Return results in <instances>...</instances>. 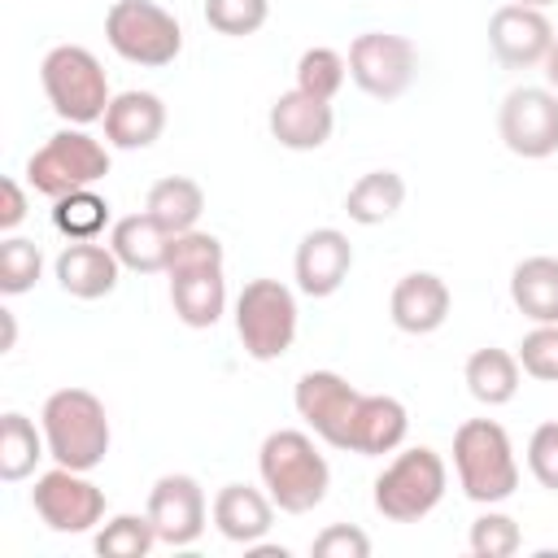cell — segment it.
<instances>
[{
	"label": "cell",
	"mask_w": 558,
	"mask_h": 558,
	"mask_svg": "<svg viewBox=\"0 0 558 558\" xmlns=\"http://www.w3.org/2000/svg\"><path fill=\"white\" fill-rule=\"evenodd\" d=\"M405 205V179L397 170H366L349 192H344V214L357 227H379L388 218H397V209Z\"/></svg>",
	"instance_id": "4316f807"
},
{
	"label": "cell",
	"mask_w": 558,
	"mask_h": 558,
	"mask_svg": "<svg viewBox=\"0 0 558 558\" xmlns=\"http://www.w3.org/2000/svg\"><path fill=\"white\" fill-rule=\"evenodd\" d=\"M170 240L174 235L153 214H126L109 227V248L118 253L122 270H135V275H166Z\"/></svg>",
	"instance_id": "603a6c76"
},
{
	"label": "cell",
	"mask_w": 558,
	"mask_h": 558,
	"mask_svg": "<svg viewBox=\"0 0 558 558\" xmlns=\"http://www.w3.org/2000/svg\"><path fill=\"white\" fill-rule=\"evenodd\" d=\"M109 48L144 70H161L183 52V26L157 0H113L105 13Z\"/></svg>",
	"instance_id": "ba28073f"
},
{
	"label": "cell",
	"mask_w": 558,
	"mask_h": 558,
	"mask_svg": "<svg viewBox=\"0 0 558 558\" xmlns=\"http://www.w3.org/2000/svg\"><path fill=\"white\" fill-rule=\"evenodd\" d=\"M52 227L65 240H96L109 227V201L96 187H78L52 201Z\"/></svg>",
	"instance_id": "f1b7e54d"
},
{
	"label": "cell",
	"mask_w": 558,
	"mask_h": 558,
	"mask_svg": "<svg viewBox=\"0 0 558 558\" xmlns=\"http://www.w3.org/2000/svg\"><path fill=\"white\" fill-rule=\"evenodd\" d=\"M257 475L283 514H310L314 506H323V497L331 488V466L318 453L314 436L301 427H279L262 440Z\"/></svg>",
	"instance_id": "7a4b0ae2"
},
{
	"label": "cell",
	"mask_w": 558,
	"mask_h": 558,
	"mask_svg": "<svg viewBox=\"0 0 558 558\" xmlns=\"http://www.w3.org/2000/svg\"><path fill=\"white\" fill-rule=\"evenodd\" d=\"M453 471L458 488L475 506H497L519 488V458L510 432L497 418H466L453 432Z\"/></svg>",
	"instance_id": "277c9868"
},
{
	"label": "cell",
	"mask_w": 558,
	"mask_h": 558,
	"mask_svg": "<svg viewBox=\"0 0 558 558\" xmlns=\"http://www.w3.org/2000/svg\"><path fill=\"white\" fill-rule=\"evenodd\" d=\"M44 275V253L35 240L26 235H4L0 240V292L4 296H22L39 283Z\"/></svg>",
	"instance_id": "1f68e13d"
},
{
	"label": "cell",
	"mask_w": 558,
	"mask_h": 558,
	"mask_svg": "<svg viewBox=\"0 0 558 558\" xmlns=\"http://www.w3.org/2000/svg\"><path fill=\"white\" fill-rule=\"evenodd\" d=\"M105 144L109 148H122V153H135V148H153L166 131V105L157 92H118L105 109Z\"/></svg>",
	"instance_id": "ffe728a7"
},
{
	"label": "cell",
	"mask_w": 558,
	"mask_h": 558,
	"mask_svg": "<svg viewBox=\"0 0 558 558\" xmlns=\"http://www.w3.org/2000/svg\"><path fill=\"white\" fill-rule=\"evenodd\" d=\"M266 17H270V0H205V22L231 39L257 35Z\"/></svg>",
	"instance_id": "836d02e7"
},
{
	"label": "cell",
	"mask_w": 558,
	"mask_h": 558,
	"mask_svg": "<svg viewBox=\"0 0 558 558\" xmlns=\"http://www.w3.org/2000/svg\"><path fill=\"white\" fill-rule=\"evenodd\" d=\"M405 432H410V414H405V405L397 397H388V392H362L349 453H357V458L397 453L405 445Z\"/></svg>",
	"instance_id": "7402d4cb"
},
{
	"label": "cell",
	"mask_w": 558,
	"mask_h": 558,
	"mask_svg": "<svg viewBox=\"0 0 558 558\" xmlns=\"http://www.w3.org/2000/svg\"><path fill=\"white\" fill-rule=\"evenodd\" d=\"M349 270H353V244H349L344 231L314 227V231L301 235L296 257H292L296 292H305V296H331V292H340V283L349 279Z\"/></svg>",
	"instance_id": "2e32d148"
},
{
	"label": "cell",
	"mask_w": 558,
	"mask_h": 558,
	"mask_svg": "<svg viewBox=\"0 0 558 558\" xmlns=\"http://www.w3.org/2000/svg\"><path fill=\"white\" fill-rule=\"evenodd\" d=\"M105 174H109V144L87 135L83 126L52 131L26 157V183L48 201H57L65 192H78V187H96Z\"/></svg>",
	"instance_id": "52a82bcc"
},
{
	"label": "cell",
	"mask_w": 558,
	"mask_h": 558,
	"mask_svg": "<svg viewBox=\"0 0 558 558\" xmlns=\"http://www.w3.org/2000/svg\"><path fill=\"white\" fill-rule=\"evenodd\" d=\"M466 545H471L475 558H510V554H519L523 532H519V523H514L506 510H493V506H488V510L471 523Z\"/></svg>",
	"instance_id": "d6a6232c"
},
{
	"label": "cell",
	"mask_w": 558,
	"mask_h": 558,
	"mask_svg": "<svg viewBox=\"0 0 558 558\" xmlns=\"http://www.w3.org/2000/svg\"><path fill=\"white\" fill-rule=\"evenodd\" d=\"M39 458H48L44 427H35L26 414L9 410V414L0 418V480H4V484H17V480L35 475Z\"/></svg>",
	"instance_id": "83f0119b"
},
{
	"label": "cell",
	"mask_w": 558,
	"mask_h": 558,
	"mask_svg": "<svg viewBox=\"0 0 558 558\" xmlns=\"http://www.w3.org/2000/svg\"><path fill=\"white\" fill-rule=\"evenodd\" d=\"M0 323H4V344H0V349L9 353V349L17 344V323H13V310H0Z\"/></svg>",
	"instance_id": "f35d334b"
},
{
	"label": "cell",
	"mask_w": 558,
	"mask_h": 558,
	"mask_svg": "<svg viewBox=\"0 0 558 558\" xmlns=\"http://www.w3.org/2000/svg\"><path fill=\"white\" fill-rule=\"evenodd\" d=\"M227 253L222 240L214 231H183L170 240V262H166V279H170V305L174 318L192 331H205L222 318L227 310V279H222Z\"/></svg>",
	"instance_id": "6da1fadb"
},
{
	"label": "cell",
	"mask_w": 558,
	"mask_h": 558,
	"mask_svg": "<svg viewBox=\"0 0 558 558\" xmlns=\"http://www.w3.org/2000/svg\"><path fill=\"white\" fill-rule=\"evenodd\" d=\"M314 558H366L371 554V536L353 523H331L310 541Z\"/></svg>",
	"instance_id": "8d00e7d4"
},
{
	"label": "cell",
	"mask_w": 558,
	"mask_h": 558,
	"mask_svg": "<svg viewBox=\"0 0 558 558\" xmlns=\"http://www.w3.org/2000/svg\"><path fill=\"white\" fill-rule=\"evenodd\" d=\"M453 310V292L440 275L432 270H410L397 279L392 296H388V314H392V327L405 331V336H432L445 327Z\"/></svg>",
	"instance_id": "ac0fdd59"
},
{
	"label": "cell",
	"mask_w": 558,
	"mask_h": 558,
	"mask_svg": "<svg viewBox=\"0 0 558 558\" xmlns=\"http://www.w3.org/2000/svg\"><path fill=\"white\" fill-rule=\"evenodd\" d=\"M96 554L100 558H144L153 545H161L157 541V527H153V519H148V510L144 514H113L100 532H96Z\"/></svg>",
	"instance_id": "f546056e"
},
{
	"label": "cell",
	"mask_w": 558,
	"mask_h": 558,
	"mask_svg": "<svg viewBox=\"0 0 558 558\" xmlns=\"http://www.w3.org/2000/svg\"><path fill=\"white\" fill-rule=\"evenodd\" d=\"M144 214H153L170 235H183V231H192V227L201 222V214H205V187H201L196 179H187V174H166V179H157V183L148 187Z\"/></svg>",
	"instance_id": "d4e9b609"
},
{
	"label": "cell",
	"mask_w": 558,
	"mask_h": 558,
	"mask_svg": "<svg viewBox=\"0 0 558 558\" xmlns=\"http://www.w3.org/2000/svg\"><path fill=\"white\" fill-rule=\"evenodd\" d=\"M418 74V48L392 31H362L349 44V78L371 100H397Z\"/></svg>",
	"instance_id": "30bf717a"
},
{
	"label": "cell",
	"mask_w": 558,
	"mask_h": 558,
	"mask_svg": "<svg viewBox=\"0 0 558 558\" xmlns=\"http://www.w3.org/2000/svg\"><path fill=\"white\" fill-rule=\"evenodd\" d=\"M527 471L541 488L558 493V423H541L527 440Z\"/></svg>",
	"instance_id": "d590c367"
},
{
	"label": "cell",
	"mask_w": 558,
	"mask_h": 558,
	"mask_svg": "<svg viewBox=\"0 0 558 558\" xmlns=\"http://www.w3.org/2000/svg\"><path fill=\"white\" fill-rule=\"evenodd\" d=\"M39 83L44 96L52 105V113L65 126H92L105 118L113 92H109V74L100 65V57L83 44H57L44 52L39 61Z\"/></svg>",
	"instance_id": "5b68a950"
},
{
	"label": "cell",
	"mask_w": 558,
	"mask_h": 558,
	"mask_svg": "<svg viewBox=\"0 0 558 558\" xmlns=\"http://www.w3.org/2000/svg\"><path fill=\"white\" fill-rule=\"evenodd\" d=\"M26 209H31L26 187H22L13 174L0 179V231H4V235H13V231L26 222Z\"/></svg>",
	"instance_id": "74e56055"
},
{
	"label": "cell",
	"mask_w": 558,
	"mask_h": 558,
	"mask_svg": "<svg viewBox=\"0 0 558 558\" xmlns=\"http://www.w3.org/2000/svg\"><path fill=\"white\" fill-rule=\"evenodd\" d=\"M523 375L541 384H558V323H532V331L514 349Z\"/></svg>",
	"instance_id": "e575fe53"
},
{
	"label": "cell",
	"mask_w": 558,
	"mask_h": 558,
	"mask_svg": "<svg viewBox=\"0 0 558 558\" xmlns=\"http://www.w3.org/2000/svg\"><path fill=\"white\" fill-rule=\"evenodd\" d=\"M510 301L532 323H558V257H523L510 270Z\"/></svg>",
	"instance_id": "cb8c5ba5"
},
{
	"label": "cell",
	"mask_w": 558,
	"mask_h": 558,
	"mask_svg": "<svg viewBox=\"0 0 558 558\" xmlns=\"http://www.w3.org/2000/svg\"><path fill=\"white\" fill-rule=\"evenodd\" d=\"M148 519L157 527V541L161 545H174V549H187L201 541L205 532V519H209V506H205V488L196 475H183V471H170V475H157L153 488H148Z\"/></svg>",
	"instance_id": "5bb4252c"
},
{
	"label": "cell",
	"mask_w": 558,
	"mask_h": 558,
	"mask_svg": "<svg viewBox=\"0 0 558 558\" xmlns=\"http://www.w3.org/2000/svg\"><path fill=\"white\" fill-rule=\"evenodd\" d=\"M514 4H532V9H545V4H554V0H514Z\"/></svg>",
	"instance_id": "b9f144b4"
},
{
	"label": "cell",
	"mask_w": 558,
	"mask_h": 558,
	"mask_svg": "<svg viewBox=\"0 0 558 558\" xmlns=\"http://www.w3.org/2000/svg\"><path fill=\"white\" fill-rule=\"evenodd\" d=\"M501 144L523 161H545L558 153V92L554 87H510L497 109Z\"/></svg>",
	"instance_id": "7c38bea8"
},
{
	"label": "cell",
	"mask_w": 558,
	"mask_h": 558,
	"mask_svg": "<svg viewBox=\"0 0 558 558\" xmlns=\"http://www.w3.org/2000/svg\"><path fill=\"white\" fill-rule=\"evenodd\" d=\"M275 510H279V506L270 501V493H262V488H253V484H222V488L214 493L209 519H214V527H218L222 541L248 549V545H257V541L270 532Z\"/></svg>",
	"instance_id": "44dd1931"
},
{
	"label": "cell",
	"mask_w": 558,
	"mask_h": 558,
	"mask_svg": "<svg viewBox=\"0 0 558 558\" xmlns=\"http://www.w3.org/2000/svg\"><path fill=\"white\" fill-rule=\"evenodd\" d=\"M445 484H449L445 458L432 445H410L375 475L371 501L388 523H418L440 506Z\"/></svg>",
	"instance_id": "8992f818"
},
{
	"label": "cell",
	"mask_w": 558,
	"mask_h": 558,
	"mask_svg": "<svg viewBox=\"0 0 558 558\" xmlns=\"http://www.w3.org/2000/svg\"><path fill=\"white\" fill-rule=\"evenodd\" d=\"M39 427L48 440V458L70 471H96L109 453V414L105 401L87 388H57L39 410Z\"/></svg>",
	"instance_id": "3957f363"
},
{
	"label": "cell",
	"mask_w": 558,
	"mask_h": 558,
	"mask_svg": "<svg viewBox=\"0 0 558 558\" xmlns=\"http://www.w3.org/2000/svg\"><path fill=\"white\" fill-rule=\"evenodd\" d=\"M462 379H466V392L480 401V405H506L514 401L519 392V379H523V366L514 353L506 349H475L462 366Z\"/></svg>",
	"instance_id": "484cf974"
},
{
	"label": "cell",
	"mask_w": 558,
	"mask_h": 558,
	"mask_svg": "<svg viewBox=\"0 0 558 558\" xmlns=\"http://www.w3.org/2000/svg\"><path fill=\"white\" fill-rule=\"evenodd\" d=\"M266 126H270V135L279 140V148L314 153V148H323V144L331 140V131H336V109H331V100H318V96L292 87V92L275 96V105H270V113H266Z\"/></svg>",
	"instance_id": "e0dca14e"
},
{
	"label": "cell",
	"mask_w": 558,
	"mask_h": 558,
	"mask_svg": "<svg viewBox=\"0 0 558 558\" xmlns=\"http://www.w3.org/2000/svg\"><path fill=\"white\" fill-rule=\"evenodd\" d=\"M545 83L558 92V39H554V48H549V57H545Z\"/></svg>",
	"instance_id": "ab89813d"
},
{
	"label": "cell",
	"mask_w": 558,
	"mask_h": 558,
	"mask_svg": "<svg viewBox=\"0 0 558 558\" xmlns=\"http://www.w3.org/2000/svg\"><path fill=\"white\" fill-rule=\"evenodd\" d=\"M52 275L61 283L65 296L74 301H100L118 288L122 279V262L109 244H96V240H70L57 262H52Z\"/></svg>",
	"instance_id": "d6986e66"
},
{
	"label": "cell",
	"mask_w": 558,
	"mask_h": 558,
	"mask_svg": "<svg viewBox=\"0 0 558 558\" xmlns=\"http://www.w3.org/2000/svg\"><path fill=\"white\" fill-rule=\"evenodd\" d=\"M554 22L545 17V9L532 4H501L488 17V48L506 70H532L545 65L549 48H554Z\"/></svg>",
	"instance_id": "9a60e30c"
},
{
	"label": "cell",
	"mask_w": 558,
	"mask_h": 558,
	"mask_svg": "<svg viewBox=\"0 0 558 558\" xmlns=\"http://www.w3.org/2000/svg\"><path fill=\"white\" fill-rule=\"evenodd\" d=\"M344 78H349V57H340L327 44H314V48H305L296 57V87L318 96V100H336Z\"/></svg>",
	"instance_id": "4dcf8cb0"
},
{
	"label": "cell",
	"mask_w": 558,
	"mask_h": 558,
	"mask_svg": "<svg viewBox=\"0 0 558 558\" xmlns=\"http://www.w3.org/2000/svg\"><path fill=\"white\" fill-rule=\"evenodd\" d=\"M235 336L253 362H279L296 340V292L279 279H248L235 296Z\"/></svg>",
	"instance_id": "9c48e42d"
},
{
	"label": "cell",
	"mask_w": 558,
	"mask_h": 558,
	"mask_svg": "<svg viewBox=\"0 0 558 558\" xmlns=\"http://www.w3.org/2000/svg\"><path fill=\"white\" fill-rule=\"evenodd\" d=\"M248 554H253V558H288L283 545H248Z\"/></svg>",
	"instance_id": "60d3db41"
},
{
	"label": "cell",
	"mask_w": 558,
	"mask_h": 558,
	"mask_svg": "<svg viewBox=\"0 0 558 558\" xmlns=\"http://www.w3.org/2000/svg\"><path fill=\"white\" fill-rule=\"evenodd\" d=\"M357 401H362V392L336 371H305L292 388V405L305 418V427L318 440H327L331 449H344V453H349V440H353Z\"/></svg>",
	"instance_id": "4fadbf2b"
},
{
	"label": "cell",
	"mask_w": 558,
	"mask_h": 558,
	"mask_svg": "<svg viewBox=\"0 0 558 558\" xmlns=\"http://www.w3.org/2000/svg\"><path fill=\"white\" fill-rule=\"evenodd\" d=\"M31 506L44 519V527L61 532V536H83L96 523H105V488H96L87 480V471H70L57 462H52V471H44L35 480Z\"/></svg>",
	"instance_id": "8fae6325"
}]
</instances>
